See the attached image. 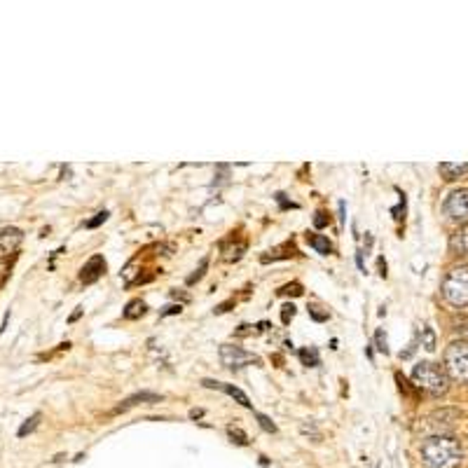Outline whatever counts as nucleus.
Wrapping results in <instances>:
<instances>
[{
    "label": "nucleus",
    "instance_id": "obj_16",
    "mask_svg": "<svg viewBox=\"0 0 468 468\" xmlns=\"http://www.w3.org/2000/svg\"><path fill=\"white\" fill-rule=\"evenodd\" d=\"M244 251H246V242H237L234 246L223 244V260L225 263H237V260H242Z\"/></svg>",
    "mask_w": 468,
    "mask_h": 468
},
{
    "label": "nucleus",
    "instance_id": "obj_5",
    "mask_svg": "<svg viewBox=\"0 0 468 468\" xmlns=\"http://www.w3.org/2000/svg\"><path fill=\"white\" fill-rule=\"evenodd\" d=\"M220 360H223L225 367H244L249 363H260V358L256 356V353H249L237 344H223L220 346Z\"/></svg>",
    "mask_w": 468,
    "mask_h": 468
},
{
    "label": "nucleus",
    "instance_id": "obj_23",
    "mask_svg": "<svg viewBox=\"0 0 468 468\" xmlns=\"http://www.w3.org/2000/svg\"><path fill=\"white\" fill-rule=\"evenodd\" d=\"M302 286L298 284V281H293V284H286V286H281L279 288V295H293V298H300L302 295Z\"/></svg>",
    "mask_w": 468,
    "mask_h": 468
},
{
    "label": "nucleus",
    "instance_id": "obj_15",
    "mask_svg": "<svg viewBox=\"0 0 468 468\" xmlns=\"http://www.w3.org/2000/svg\"><path fill=\"white\" fill-rule=\"evenodd\" d=\"M145 312H148V305H145L143 300H131V302L124 307L122 316H124L126 321H133V319H140V316H143Z\"/></svg>",
    "mask_w": 468,
    "mask_h": 468
},
{
    "label": "nucleus",
    "instance_id": "obj_20",
    "mask_svg": "<svg viewBox=\"0 0 468 468\" xmlns=\"http://www.w3.org/2000/svg\"><path fill=\"white\" fill-rule=\"evenodd\" d=\"M421 346H424L426 351H433L436 349V335H433V330L429 326L421 328Z\"/></svg>",
    "mask_w": 468,
    "mask_h": 468
},
{
    "label": "nucleus",
    "instance_id": "obj_6",
    "mask_svg": "<svg viewBox=\"0 0 468 468\" xmlns=\"http://www.w3.org/2000/svg\"><path fill=\"white\" fill-rule=\"evenodd\" d=\"M445 213L450 216L454 223H466L468 220V190H454L450 197L445 199Z\"/></svg>",
    "mask_w": 468,
    "mask_h": 468
},
{
    "label": "nucleus",
    "instance_id": "obj_1",
    "mask_svg": "<svg viewBox=\"0 0 468 468\" xmlns=\"http://www.w3.org/2000/svg\"><path fill=\"white\" fill-rule=\"evenodd\" d=\"M461 454L459 440L450 436H433L421 445V461L426 468H457Z\"/></svg>",
    "mask_w": 468,
    "mask_h": 468
},
{
    "label": "nucleus",
    "instance_id": "obj_17",
    "mask_svg": "<svg viewBox=\"0 0 468 468\" xmlns=\"http://www.w3.org/2000/svg\"><path fill=\"white\" fill-rule=\"evenodd\" d=\"M298 356H300V360H302V365H307V367H316L321 363L316 346H305V349H300Z\"/></svg>",
    "mask_w": 468,
    "mask_h": 468
},
{
    "label": "nucleus",
    "instance_id": "obj_35",
    "mask_svg": "<svg viewBox=\"0 0 468 468\" xmlns=\"http://www.w3.org/2000/svg\"><path fill=\"white\" fill-rule=\"evenodd\" d=\"M251 328H253V326H249V323H242V326H239V330L234 332V335H237V337H244V335H249V332H251Z\"/></svg>",
    "mask_w": 468,
    "mask_h": 468
},
{
    "label": "nucleus",
    "instance_id": "obj_30",
    "mask_svg": "<svg viewBox=\"0 0 468 468\" xmlns=\"http://www.w3.org/2000/svg\"><path fill=\"white\" fill-rule=\"evenodd\" d=\"M328 223H330V216H328L326 211H319L316 218H314V227H316V230H323Z\"/></svg>",
    "mask_w": 468,
    "mask_h": 468
},
{
    "label": "nucleus",
    "instance_id": "obj_40",
    "mask_svg": "<svg viewBox=\"0 0 468 468\" xmlns=\"http://www.w3.org/2000/svg\"><path fill=\"white\" fill-rule=\"evenodd\" d=\"M202 414H204V410H190V417H192V419H199V417H202Z\"/></svg>",
    "mask_w": 468,
    "mask_h": 468
},
{
    "label": "nucleus",
    "instance_id": "obj_3",
    "mask_svg": "<svg viewBox=\"0 0 468 468\" xmlns=\"http://www.w3.org/2000/svg\"><path fill=\"white\" fill-rule=\"evenodd\" d=\"M443 295L454 307H466L468 305V267H454L443 281Z\"/></svg>",
    "mask_w": 468,
    "mask_h": 468
},
{
    "label": "nucleus",
    "instance_id": "obj_4",
    "mask_svg": "<svg viewBox=\"0 0 468 468\" xmlns=\"http://www.w3.org/2000/svg\"><path fill=\"white\" fill-rule=\"evenodd\" d=\"M445 372L454 382L468 384V342H452L445 351Z\"/></svg>",
    "mask_w": 468,
    "mask_h": 468
},
{
    "label": "nucleus",
    "instance_id": "obj_2",
    "mask_svg": "<svg viewBox=\"0 0 468 468\" xmlns=\"http://www.w3.org/2000/svg\"><path fill=\"white\" fill-rule=\"evenodd\" d=\"M412 382L431 396H443L447 391V372L431 360H421L412 370Z\"/></svg>",
    "mask_w": 468,
    "mask_h": 468
},
{
    "label": "nucleus",
    "instance_id": "obj_19",
    "mask_svg": "<svg viewBox=\"0 0 468 468\" xmlns=\"http://www.w3.org/2000/svg\"><path fill=\"white\" fill-rule=\"evenodd\" d=\"M227 436H230L232 443H237L239 447H246V445L251 443L249 436H246V433H244L242 429H239V426H232V424L227 426Z\"/></svg>",
    "mask_w": 468,
    "mask_h": 468
},
{
    "label": "nucleus",
    "instance_id": "obj_29",
    "mask_svg": "<svg viewBox=\"0 0 468 468\" xmlns=\"http://www.w3.org/2000/svg\"><path fill=\"white\" fill-rule=\"evenodd\" d=\"M180 312H183V305H169V307H164V309L159 312V319H166V316H178Z\"/></svg>",
    "mask_w": 468,
    "mask_h": 468
},
{
    "label": "nucleus",
    "instance_id": "obj_34",
    "mask_svg": "<svg viewBox=\"0 0 468 468\" xmlns=\"http://www.w3.org/2000/svg\"><path fill=\"white\" fill-rule=\"evenodd\" d=\"M230 307H234V300H227V302L218 305V307H216V309H213V312H216V314H225L227 309H230Z\"/></svg>",
    "mask_w": 468,
    "mask_h": 468
},
{
    "label": "nucleus",
    "instance_id": "obj_27",
    "mask_svg": "<svg viewBox=\"0 0 468 468\" xmlns=\"http://www.w3.org/2000/svg\"><path fill=\"white\" fill-rule=\"evenodd\" d=\"M295 312H298V309H295V305H293V302H286L284 307H281V321H284V323L288 326L291 321L295 319Z\"/></svg>",
    "mask_w": 468,
    "mask_h": 468
},
{
    "label": "nucleus",
    "instance_id": "obj_41",
    "mask_svg": "<svg viewBox=\"0 0 468 468\" xmlns=\"http://www.w3.org/2000/svg\"><path fill=\"white\" fill-rule=\"evenodd\" d=\"M80 316H82V309L78 307V312H73V316H71V323H73V321H78Z\"/></svg>",
    "mask_w": 468,
    "mask_h": 468
},
{
    "label": "nucleus",
    "instance_id": "obj_7",
    "mask_svg": "<svg viewBox=\"0 0 468 468\" xmlns=\"http://www.w3.org/2000/svg\"><path fill=\"white\" fill-rule=\"evenodd\" d=\"M22 242H24V232L19 230V227H3V230H0V260L17 253Z\"/></svg>",
    "mask_w": 468,
    "mask_h": 468
},
{
    "label": "nucleus",
    "instance_id": "obj_21",
    "mask_svg": "<svg viewBox=\"0 0 468 468\" xmlns=\"http://www.w3.org/2000/svg\"><path fill=\"white\" fill-rule=\"evenodd\" d=\"M300 431H302V436L312 438L314 443H319V440H321V431H319V426L314 424V421H305V424L300 426Z\"/></svg>",
    "mask_w": 468,
    "mask_h": 468
},
{
    "label": "nucleus",
    "instance_id": "obj_37",
    "mask_svg": "<svg viewBox=\"0 0 468 468\" xmlns=\"http://www.w3.org/2000/svg\"><path fill=\"white\" fill-rule=\"evenodd\" d=\"M356 263H358V270L365 272V267H363V253H360V251H356Z\"/></svg>",
    "mask_w": 468,
    "mask_h": 468
},
{
    "label": "nucleus",
    "instance_id": "obj_36",
    "mask_svg": "<svg viewBox=\"0 0 468 468\" xmlns=\"http://www.w3.org/2000/svg\"><path fill=\"white\" fill-rule=\"evenodd\" d=\"M414 349H417V342H412L405 351H400V358H410L412 353H414Z\"/></svg>",
    "mask_w": 468,
    "mask_h": 468
},
{
    "label": "nucleus",
    "instance_id": "obj_14",
    "mask_svg": "<svg viewBox=\"0 0 468 468\" xmlns=\"http://www.w3.org/2000/svg\"><path fill=\"white\" fill-rule=\"evenodd\" d=\"M307 242H309L312 249L316 253H321V256L332 253V244L328 242V237H323V234H307Z\"/></svg>",
    "mask_w": 468,
    "mask_h": 468
},
{
    "label": "nucleus",
    "instance_id": "obj_9",
    "mask_svg": "<svg viewBox=\"0 0 468 468\" xmlns=\"http://www.w3.org/2000/svg\"><path fill=\"white\" fill-rule=\"evenodd\" d=\"M202 384L206 386V389H220V391H225L227 396L237 400V403L242 405V407H246V410H253V403L249 400V396H246V393H244L242 389H239V386H234V384H223V382H213V379H204Z\"/></svg>",
    "mask_w": 468,
    "mask_h": 468
},
{
    "label": "nucleus",
    "instance_id": "obj_11",
    "mask_svg": "<svg viewBox=\"0 0 468 468\" xmlns=\"http://www.w3.org/2000/svg\"><path fill=\"white\" fill-rule=\"evenodd\" d=\"M295 253H298L295 246H293V244H284V246H279V249L265 253V256L260 258V263L267 265V263H274V260H286V258H293Z\"/></svg>",
    "mask_w": 468,
    "mask_h": 468
},
{
    "label": "nucleus",
    "instance_id": "obj_13",
    "mask_svg": "<svg viewBox=\"0 0 468 468\" xmlns=\"http://www.w3.org/2000/svg\"><path fill=\"white\" fill-rule=\"evenodd\" d=\"M450 249L459 256H468V227H461L452 234L450 239Z\"/></svg>",
    "mask_w": 468,
    "mask_h": 468
},
{
    "label": "nucleus",
    "instance_id": "obj_33",
    "mask_svg": "<svg viewBox=\"0 0 468 468\" xmlns=\"http://www.w3.org/2000/svg\"><path fill=\"white\" fill-rule=\"evenodd\" d=\"M171 298L178 300V305L180 302H190V295H187V293H180V291H171Z\"/></svg>",
    "mask_w": 468,
    "mask_h": 468
},
{
    "label": "nucleus",
    "instance_id": "obj_25",
    "mask_svg": "<svg viewBox=\"0 0 468 468\" xmlns=\"http://www.w3.org/2000/svg\"><path fill=\"white\" fill-rule=\"evenodd\" d=\"M108 216H110V213H108V211H98V213H96V216H94V218H89V220H87V223H85V227H87V230H96V227H98V225H103V223H105V220H108Z\"/></svg>",
    "mask_w": 468,
    "mask_h": 468
},
{
    "label": "nucleus",
    "instance_id": "obj_39",
    "mask_svg": "<svg viewBox=\"0 0 468 468\" xmlns=\"http://www.w3.org/2000/svg\"><path fill=\"white\" fill-rule=\"evenodd\" d=\"M377 263H379V274H382V277H386V263H384V258H379Z\"/></svg>",
    "mask_w": 468,
    "mask_h": 468
},
{
    "label": "nucleus",
    "instance_id": "obj_26",
    "mask_svg": "<svg viewBox=\"0 0 468 468\" xmlns=\"http://www.w3.org/2000/svg\"><path fill=\"white\" fill-rule=\"evenodd\" d=\"M454 332L461 337V342H466L468 339V316H461L457 323H454Z\"/></svg>",
    "mask_w": 468,
    "mask_h": 468
},
{
    "label": "nucleus",
    "instance_id": "obj_32",
    "mask_svg": "<svg viewBox=\"0 0 468 468\" xmlns=\"http://www.w3.org/2000/svg\"><path fill=\"white\" fill-rule=\"evenodd\" d=\"M309 316H312L314 321H319V323H323V321H328V316H330V314H328V312H321L319 307H309Z\"/></svg>",
    "mask_w": 468,
    "mask_h": 468
},
{
    "label": "nucleus",
    "instance_id": "obj_38",
    "mask_svg": "<svg viewBox=\"0 0 468 468\" xmlns=\"http://www.w3.org/2000/svg\"><path fill=\"white\" fill-rule=\"evenodd\" d=\"M270 328H272V326L267 323V321H260V323H258V332H267V330H270Z\"/></svg>",
    "mask_w": 468,
    "mask_h": 468
},
{
    "label": "nucleus",
    "instance_id": "obj_10",
    "mask_svg": "<svg viewBox=\"0 0 468 468\" xmlns=\"http://www.w3.org/2000/svg\"><path fill=\"white\" fill-rule=\"evenodd\" d=\"M162 400V396L159 393H152V391H140V393H133V396H129L126 400H122L115 410H112L110 414H119V412H126L129 407L138 405V403H159Z\"/></svg>",
    "mask_w": 468,
    "mask_h": 468
},
{
    "label": "nucleus",
    "instance_id": "obj_31",
    "mask_svg": "<svg viewBox=\"0 0 468 468\" xmlns=\"http://www.w3.org/2000/svg\"><path fill=\"white\" fill-rule=\"evenodd\" d=\"M277 202H279V206H281V211H286V209H298V204H295V202H288L284 192H277Z\"/></svg>",
    "mask_w": 468,
    "mask_h": 468
},
{
    "label": "nucleus",
    "instance_id": "obj_28",
    "mask_svg": "<svg viewBox=\"0 0 468 468\" xmlns=\"http://www.w3.org/2000/svg\"><path fill=\"white\" fill-rule=\"evenodd\" d=\"M374 344H377V349L382 353H389V346H386V332L382 330V328L374 332Z\"/></svg>",
    "mask_w": 468,
    "mask_h": 468
},
{
    "label": "nucleus",
    "instance_id": "obj_24",
    "mask_svg": "<svg viewBox=\"0 0 468 468\" xmlns=\"http://www.w3.org/2000/svg\"><path fill=\"white\" fill-rule=\"evenodd\" d=\"M256 419H258V424H260V429L263 431H267V433H277V424L267 417V414H263V412H256Z\"/></svg>",
    "mask_w": 468,
    "mask_h": 468
},
{
    "label": "nucleus",
    "instance_id": "obj_8",
    "mask_svg": "<svg viewBox=\"0 0 468 468\" xmlns=\"http://www.w3.org/2000/svg\"><path fill=\"white\" fill-rule=\"evenodd\" d=\"M105 274V258L103 256H92L85 263V267L80 270V281L82 284H94Z\"/></svg>",
    "mask_w": 468,
    "mask_h": 468
},
{
    "label": "nucleus",
    "instance_id": "obj_22",
    "mask_svg": "<svg viewBox=\"0 0 468 468\" xmlns=\"http://www.w3.org/2000/svg\"><path fill=\"white\" fill-rule=\"evenodd\" d=\"M206 267H209V258H204L202 263H199L197 270H195V274H190V277H187V286H195L197 281H202L204 274H206Z\"/></svg>",
    "mask_w": 468,
    "mask_h": 468
},
{
    "label": "nucleus",
    "instance_id": "obj_18",
    "mask_svg": "<svg viewBox=\"0 0 468 468\" xmlns=\"http://www.w3.org/2000/svg\"><path fill=\"white\" fill-rule=\"evenodd\" d=\"M40 419H43V414H40V412H36V414H31V417H29V419H26V421H24V424H22V426H19L17 436H19V438H26V436H29V433H33V431H36V429H38Z\"/></svg>",
    "mask_w": 468,
    "mask_h": 468
},
{
    "label": "nucleus",
    "instance_id": "obj_12",
    "mask_svg": "<svg viewBox=\"0 0 468 468\" xmlns=\"http://www.w3.org/2000/svg\"><path fill=\"white\" fill-rule=\"evenodd\" d=\"M440 173L445 176V180H457L461 176H466L468 173V164L466 162H443L440 164Z\"/></svg>",
    "mask_w": 468,
    "mask_h": 468
}]
</instances>
